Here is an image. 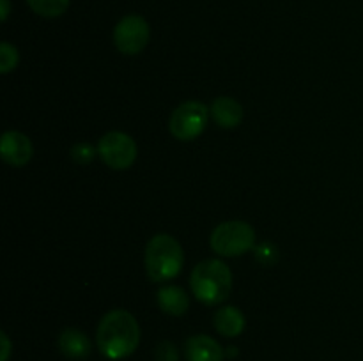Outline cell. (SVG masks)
Segmentation results:
<instances>
[{
	"mask_svg": "<svg viewBox=\"0 0 363 361\" xmlns=\"http://www.w3.org/2000/svg\"><path fill=\"white\" fill-rule=\"evenodd\" d=\"M99 353L108 360H124L137 350L140 343V326L126 310H110L103 315L96 331Z\"/></svg>",
	"mask_w": 363,
	"mask_h": 361,
	"instance_id": "6da1fadb",
	"label": "cell"
},
{
	"mask_svg": "<svg viewBox=\"0 0 363 361\" xmlns=\"http://www.w3.org/2000/svg\"><path fill=\"white\" fill-rule=\"evenodd\" d=\"M190 287L201 303L220 304L229 297L233 289V273L218 258L199 262L190 275Z\"/></svg>",
	"mask_w": 363,
	"mask_h": 361,
	"instance_id": "7a4b0ae2",
	"label": "cell"
},
{
	"mask_svg": "<svg viewBox=\"0 0 363 361\" xmlns=\"http://www.w3.org/2000/svg\"><path fill=\"white\" fill-rule=\"evenodd\" d=\"M144 264L152 282H167L176 278L184 264V251L179 241L169 234L152 236L145 246Z\"/></svg>",
	"mask_w": 363,
	"mask_h": 361,
	"instance_id": "3957f363",
	"label": "cell"
},
{
	"mask_svg": "<svg viewBox=\"0 0 363 361\" xmlns=\"http://www.w3.org/2000/svg\"><path fill=\"white\" fill-rule=\"evenodd\" d=\"M209 244L220 257H240L254 248L255 230L250 223L240 219L223 222L211 232Z\"/></svg>",
	"mask_w": 363,
	"mask_h": 361,
	"instance_id": "277c9868",
	"label": "cell"
},
{
	"mask_svg": "<svg viewBox=\"0 0 363 361\" xmlns=\"http://www.w3.org/2000/svg\"><path fill=\"white\" fill-rule=\"evenodd\" d=\"M211 110L201 101H184L177 106L169 119V130L174 138L190 142L201 137L206 130Z\"/></svg>",
	"mask_w": 363,
	"mask_h": 361,
	"instance_id": "5b68a950",
	"label": "cell"
},
{
	"mask_svg": "<svg viewBox=\"0 0 363 361\" xmlns=\"http://www.w3.org/2000/svg\"><path fill=\"white\" fill-rule=\"evenodd\" d=\"M98 152L112 170H126L137 159V144L123 131H108L99 138Z\"/></svg>",
	"mask_w": 363,
	"mask_h": 361,
	"instance_id": "8992f818",
	"label": "cell"
},
{
	"mask_svg": "<svg viewBox=\"0 0 363 361\" xmlns=\"http://www.w3.org/2000/svg\"><path fill=\"white\" fill-rule=\"evenodd\" d=\"M151 28L138 14L124 16L113 28V45L123 55H138L147 46Z\"/></svg>",
	"mask_w": 363,
	"mask_h": 361,
	"instance_id": "52a82bcc",
	"label": "cell"
},
{
	"mask_svg": "<svg viewBox=\"0 0 363 361\" xmlns=\"http://www.w3.org/2000/svg\"><path fill=\"white\" fill-rule=\"evenodd\" d=\"M0 154H2L4 161L9 165L23 166L30 161L34 147L27 134L20 133V131H6L2 134V142H0Z\"/></svg>",
	"mask_w": 363,
	"mask_h": 361,
	"instance_id": "ba28073f",
	"label": "cell"
},
{
	"mask_svg": "<svg viewBox=\"0 0 363 361\" xmlns=\"http://www.w3.org/2000/svg\"><path fill=\"white\" fill-rule=\"evenodd\" d=\"M184 356L188 361H223L225 350L211 336L194 335L184 343Z\"/></svg>",
	"mask_w": 363,
	"mask_h": 361,
	"instance_id": "9c48e42d",
	"label": "cell"
},
{
	"mask_svg": "<svg viewBox=\"0 0 363 361\" xmlns=\"http://www.w3.org/2000/svg\"><path fill=\"white\" fill-rule=\"evenodd\" d=\"M57 345H59L60 353L69 357V360H85L92 350V343L89 336L77 328L64 329L60 333Z\"/></svg>",
	"mask_w": 363,
	"mask_h": 361,
	"instance_id": "30bf717a",
	"label": "cell"
},
{
	"mask_svg": "<svg viewBox=\"0 0 363 361\" xmlns=\"http://www.w3.org/2000/svg\"><path fill=\"white\" fill-rule=\"evenodd\" d=\"M209 110H211L215 122L220 127H225V130H233V127H236L243 120V106H241L240 101L229 98V96L216 98Z\"/></svg>",
	"mask_w": 363,
	"mask_h": 361,
	"instance_id": "8fae6325",
	"label": "cell"
},
{
	"mask_svg": "<svg viewBox=\"0 0 363 361\" xmlns=\"http://www.w3.org/2000/svg\"><path fill=\"white\" fill-rule=\"evenodd\" d=\"M156 299H158V306L172 317H181L186 314L190 306V297L177 285L162 287L156 294Z\"/></svg>",
	"mask_w": 363,
	"mask_h": 361,
	"instance_id": "7c38bea8",
	"label": "cell"
},
{
	"mask_svg": "<svg viewBox=\"0 0 363 361\" xmlns=\"http://www.w3.org/2000/svg\"><path fill=\"white\" fill-rule=\"evenodd\" d=\"M213 322H215L216 331L222 336H227V338H236V336H240L243 333L245 324H247L245 322V315L236 306L218 308Z\"/></svg>",
	"mask_w": 363,
	"mask_h": 361,
	"instance_id": "4fadbf2b",
	"label": "cell"
},
{
	"mask_svg": "<svg viewBox=\"0 0 363 361\" xmlns=\"http://www.w3.org/2000/svg\"><path fill=\"white\" fill-rule=\"evenodd\" d=\"M28 7L43 18H57L69 7V0H27Z\"/></svg>",
	"mask_w": 363,
	"mask_h": 361,
	"instance_id": "5bb4252c",
	"label": "cell"
},
{
	"mask_svg": "<svg viewBox=\"0 0 363 361\" xmlns=\"http://www.w3.org/2000/svg\"><path fill=\"white\" fill-rule=\"evenodd\" d=\"M18 60H20V53L9 42H2L0 45V73L7 74L11 71L16 69Z\"/></svg>",
	"mask_w": 363,
	"mask_h": 361,
	"instance_id": "9a60e30c",
	"label": "cell"
},
{
	"mask_svg": "<svg viewBox=\"0 0 363 361\" xmlns=\"http://www.w3.org/2000/svg\"><path fill=\"white\" fill-rule=\"evenodd\" d=\"M155 360L156 361H179V353H177V347L174 345L169 340H163L158 343L155 350Z\"/></svg>",
	"mask_w": 363,
	"mask_h": 361,
	"instance_id": "2e32d148",
	"label": "cell"
},
{
	"mask_svg": "<svg viewBox=\"0 0 363 361\" xmlns=\"http://www.w3.org/2000/svg\"><path fill=\"white\" fill-rule=\"evenodd\" d=\"M96 151L89 144H77L71 149V158L78 163V165H87L94 159Z\"/></svg>",
	"mask_w": 363,
	"mask_h": 361,
	"instance_id": "e0dca14e",
	"label": "cell"
},
{
	"mask_svg": "<svg viewBox=\"0 0 363 361\" xmlns=\"http://www.w3.org/2000/svg\"><path fill=\"white\" fill-rule=\"evenodd\" d=\"M0 342H2V356H0V361H9L11 356V340L6 333H0Z\"/></svg>",
	"mask_w": 363,
	"mask_h": 361,
	"instance_id": "ac0fdd59",
	"label": "cell"
},
{
	"mask_svg": "<svg viewBox=\"0 0 363 361\" xmlns=\"http://www.w3.org/2000/svg\"><path fill=\"white\" fill-rule=\"evenodd\" d=\"M0 6H2V21H6L9 16V0H0Z\"/></svg>",
	"mask_w": 363,
	"mask_h": 361,
	"instance_id": "d6986e66",
	"label": "cell"
},
{
	"mask_svg": "<svg viewBox=\"0 0 363 361\" xmlns=\"http://www.w3.org/2000/svg\"><path fill=\"white\" fill-rule=\"evenodd\" d=\"M227 354H230V356H236V347H230L229 353H227Z\"/></svg>",
	"mask_w": 363,
	"mask_h": 361,
	"instance_id": "ffe728a7",
	"label": "cell"
}]
</instances>
